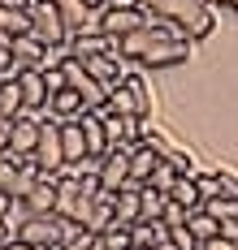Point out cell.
<instances>
[{
	"label": "cell",
	"mask_w": 238,
	"mask_h": 250,
	"mask_svg": "<svg viewBox=\"0 0 238 250\" xmlns=\"http://www.w3.org/2000/svg\"><path fill=\"white\" fill-rule=\"evenodd\" d=\"M100 181L95 177H74V173H56V216L70 225H87L91 207L100 199Z\"/></svg>",
	"instance_id": "cell-1"
},
{
	"label": "cell",
	"mask_w": 238,
	"mask_h": 250,
	"mask_svg": "<svg viewBox=\"0 0 238 250\" xmlns=\"http://www.w3.org/2000/svg\"><path fill=\"white\" fill-rule=\"evenodd\" d=\"M35 164L44 173H61L65 168V151H61V121L52 112H39V143H35Z\"/></svg>",
	"instance_id": "cell-2"
},
{
	"label": "cell",
	"mask_w": 238,
	"mask_h": 250,
	"mask_svg": "<svg viewBox=\"0 0 238 250\" xmlns=\"http://www.w3.org/2000/svg\"><path fill=\"white\" fill-rule=\"evenodd\" d=\"M30 35L39 43H48V48H65L70 43V26L61 22L52 0H35V9H30Z\"/></svg>",
	"instance_id": "cell-3"
},
{
	"label": "cell",
	"mask_w": 238,
	"mask_h": 250,
	"mask_svg": "<svg viewBox=\"0 0 238 250\" xmlns=\"http://www.w3.org/2000/svg\"><path fill=\"white\" fill-rule=\"evenodd\" d=\"M147 22H152L147 9H113V4L100 9V30H104L108 39H126V35H134V30H143Z\"/></svg>",
	"instance_id": "cell-4"
},
{
	"label": "cell",
	"mask_w": 238,
	"mask_h": 250,
	"mask_svg": "<svg viewBox=\"0 0 238 250\" xmlns=\"http://www.w3.org/2000/svg\"><path fill=\"white\" fill-rule=\"evenodd\" d=\"M130 151H134V147H113L104 160H100L95 181H100V190H104V194H117L121 186H130Z\"/></svg>",
	"instance_id": "cell-5"
},
{
	"label": "cell",
	"mask_w": 238,
	"mask_h": 250,
	"mask_svg": "<svg viewBox=\"0 0 238 250\" xmlns=\"http://www.w3.org/2000/svg\"><path fill=\"white\" fill-rule=\"evenodd\" d=\"M61 229H65L61 216H26V225L13 237L26 242V246H61Z\"/></svg>",
	"instance_id": "cell-6"
},
{
	"label": "cell",
	"mask_w": 238,
	"mask_h": 250,
	"mask_svg": "<svg viewBox=\"0 0 238 250\" xmlns=\"http://www.w3.org/2000/svg\"><path fill=\"white\" fill-rule=\"evenodd\" d=\"M35 143H39V117L35 112H22L9 121V155H35Z\"/></svg>",
	"instance_id": "cell-7"
},
{
	"label": "cell",
	"mask_w": 238,
	"mask_h": 250,
	"mask_svg": "<svg viewBox=\"0 0 238 250\" xmlns=\"http://www.w3.org/2000/svg\"><path fill=\"white\" fill-rule=\"evenodd\" d=\"M82 65H87V74L95 78V82H100L104 91L121 86V82H126V74H130V69H126V61H121L117 52H108V56H87Z\"/></svg>",
	"instance_id": "cell-8"
},
{
	"label": "cell",
	"mask_w": 238,
	"mask_h": 250,
	"mask_svg": "<svg viewBox=\"0 0 238 250\" xmlns=\"http://www.w3.org/2000/svg\"><path fill=\"white\" fill-rule=\"evenodd\" d=\"M18 91H22V112H48V82L39 69H22L18 74Z\"/></svg>",
	"instance_id": "cell-9"
},
{
	"label": "cell",
	"mask_w": 238,
	"mask_h": 250,
	"mask_svg": "<svg viewBox=\"0 0 238 250\" xmlns=\"http://www.w3.org/2000/svg\"><path fill=\"white\" fill-rule=\"evenodd\" d=\"M56 13H61V22L70 26V35H87V30H100V13L95 9H87L82 0H52Z\"/></svg>",
	"instance_id": "cell-10"
},
{
	"label": "cell",
	"mask_w": 238,
	"mask_h": 250,
	"mask_svg": "<svg viewBox=\"0 0 238 250\" xmlns=\"http://www.w3.org/2000/svg\"><path fill=\"white\" fill-rule=\"evenodd\" d=\"M22 203L30 216H56V173H39V181L30 186V194Z\"/></svg>",
	"instance_id": "cell-11"
},
{
	"label": "cell",
	"mask_w": 238,
	"mask_h": 250,
	"mask_svg": "<svg viewBox=\"0 0 238 250\" xmlns=\"http://www.w3.org/2000/svg\"><path fill=\"white\" fill-rule=\"evenodd\" d=\"M108 52H117V39H108L104 30H87V35H70V56H108ZM121 56V52H117Z\"/></svg>",
	"instance_id": "cell-12"
},
{
	"label": "cell",
	"mask_w": 238,
	"mask_h": 250,
	"mask_svg": "<svg viewBox=\"0 0 238 250\" xmlns=\"http://www.w3.org/2000/svg\"><path fill=\"white\" fill-rule=\"evenodd\" d=\"M13 61L22 65V69H48V43H39L35 35H18L13 39Z\"/></svg>",
	"instance_id": "cell-13"
},
{
	"label": "cell",
	"mask_w": 238,
	"mask_h": 250,
	"mask_svg": "<svg viewBox=\"0 0 238 250\" xmlns=\"http://www.w3.org/2000/svg\"><path fill=\"white\" fill-rule=\"evenodd\" d=\"M216 22H221V9H216L212 0H204V4L190 13V22L182 26V35L190 39V43H199V39H208L212 30H216Z\"/></svg>",
	"instance_id": "cell-14"
},
{
	"label": "cell",
	"mask_w": 238,
	"mask_h": 250,
	"mask_svg": "<svg viewBox=\"0 0 238 250\" xmlns=\"http://www.w3.org/2000/svg\"><path fill=\"white\" fill-rule=\"evenodd\" d=\"M126 91H130L134 100V117L139 121H152V108H156V100H152V82H147V74H126Z\"/></svg>",
	"instance_id": "cell-15"
},
{
	"label": "cell",
	"mask_w": 238,
	"mask_h": 250,
	"mask_svg": "<svg viewBox=\"0 0 238 250\" xmlns=\"http://www.w3.org/2000/svg\"><path fill=\"white\" fill-rule=\"evenodd\" d=\"M82 125V138H87V155H108V134H104V112H82L78 117Z\"/></svg>",
	"instance_id": "cell-16"
},
{
	"label": "cell",
	"mask_w": 238,
	"mask_h": 250,
	"mask_svg": "<svg viewBox=\"0 0 238 250\" xmlns=\"http://www.w3.org/2000/svg\"><path fill=\"white\" fill-rule=\"evenodd\" d=\"M61 151H65V168H78L87 160V138L78 121H61Z\"/></svg>",
	"instance_id": "cell-17"
},
{
	"label": "cell",
	"mask_w": 238,
	"mask_h": 250,
	"mask_svg": "<svg viewBox=\"0 0 238 250\" xmlns=\"http://www.w3.org/2000/svg\"><path fill=\"white\" fill-rule=\"evenodd\" d=\"M48 112H52L56 121H78L82 112H87V104H82L78 91L65 86V91H52V95H48Z\"/></svg>",
	"instance_id": "cell-18"
},
{
	"label": "cell",
	"mask_w": 238,
	"mask_h": 250,
	"mask_svg": "<svg viewBox=\"0 0 238 250\" xmlns=\"http://www.w3.org/2000/svg\"><path fill=\"white\" fill-rule=\"evenodd\" d=\"M156 168H160V155H156L152 147H143V143H139V147L130 151V181H134V186H147Z\"/></svg>",
	"instance_id": "cell-19"
},
{
	"label": "cell",
	"mask_w": 238,
	"mask_h": 250,
	"mask_svg": "<svg viewBox=\"0 0 238 250\" xmlns=\"http://www.w3.org/2000/svg\"><path fill=\"white\" fill-rule=\"evenodd\" d=\"M22 117V91H18V74H0V121Z\"/></svg>",
	"instance_id": "cell-20"
},
{
	"label": "cell",
	"mask_w": 238,
	"mask_h": 250,
	"mask_svg": "<svg viewBox=\"0 0 238 250\" xmlns=\"http://www.w3.org/2000/svg\"><path fill=\"white\" fill-rule=\"evenodd\" d=\"M169 242V225L165 220H143L134 225V250H160Z\"/></svg>",
	"instance_id": "cell-21"
},
{
	"label": "cell",
	"mask_w": 238,
	"mask_h": 250,
	"mask_svg": "<svg viewBox=\"0 0 238 250\" xmlns=\"http://www.w3.org/2000/svg\"><path fill=\"white\" fill-rule=\"evenodd\" d=\"M113 203H117V225H139V186H121L117 194H113Z\"/></svg>",
	"instance_id": "cell-22"
},
{
	"label": "cell",
	"mask_w": 238,
	"mask_h": 250,
	"mask_svg": "<svg viewBox=\"0 0 238 250\" xmlns=\"http://www.w3.org/2000/svg\"><path fill=\"white\" fill-rule=\"evenodd\" d=\"M165 203H169V194H160L156 186H139V225L143 220H160Z\"/></svg>",
	"instance_id": "cell-23"
},
{
	"label": "cell",
	"mask_w": 238,
	"mask_h": 250,
	"mask_svg": "<svg viewBox=\"0 0 238 250\" xmlns=\"http://www.w3.org/2000/svg\"><path fill=\"white\" fill-rule=\"evenodd\" d=\"M100 250H134V225H113L100 233Z\"/></svg>",
	"instance_id": "cell-24"
},
{
	"label": "cell",
	"mask_w": 238,
	"mask_h": 250,
	"mask_svg": "<svg viewBox=\"0 0 238 250\" xmlns=\"http://www.w3.org/2000/svg\"><path fill=\"white\" fill-rule=\"evenodd\" d=\"M186 229H190V233L199 237V246H204V242H212V237L221 233V220H216V216H208V211L199 207V211H190V220H186Z\"/></svg>",
	"instance_id": "cell-25"
},
{
	"label": "cell",
	"mask_w": 238,
	"mask_h": 250,
	"mask_svg": "<svg viewBox=\"0 0 238 250\" xmlns=\"http://www.w3.org/2000/svg\"><path fill=\"white\" fill-rule=\"evenodd\" d=\"M169 199H173V203H182L186 211H199V207H204V199H199V186H195V177H182V181L169 190Z\"/></svg>",
	"instance_id": "cell-26"
},
{
	"label": "cell",
	"mask_w": 238,
	"mask_h": 250,
	"mask_svg": "<svg viewBox=\"0 0 238 250\" xmlns=\"http://www.w3.org/2000/svg\"><path fill=\"white\" fill-rule=\"evenodd\" d=\"M178 181H182V173H178V168H173L169 160H160V168H156V173H152V181H147V186H156L160 194H169V190H173Z\"/></svg>",
	"instance_id": "cell-27"
},
{
	"label": "cell",
	"mask_w": 238,
	"mask_h": 250,
	"mask_svg": "<svg viewBox=\"0 0 238 250\" xmlns=\"http://www.w3.org/2000/svg\"><path fill=\"white\" fill-rule=\"evenodd\" d=\"M204 211H208V216H216V220H238V203L225 199V194L208 199V203H204Z\"/></svg>",
	"instance_id": "cell-28"
},
{
	"label": "cell",
	"mask_w": 238,
	"mask_h": 250,
	"mask_svg": "<svg viewBox=\"0 0 238 250\" xmlns=\"http://www.w3.org/2000/svg\"><path fill=\"white\" fill-rule=\"evenodd\" d=\"M160 220H165L169 229H182L186 220H190V211H186L182 203H173V199H169V203H165V211H160Z\"/></svg>",
	"instance_id": "cell-29"
},
{
	"label": "cell",
	"mask_w": 238,
	"mask_h": 250,
	"mask_svg": "<svg viewBox=\"0 0 238 250\" xmlns=\"http://www.w3.org/2000/svg\"><path fill=\"white\" fill-rule=\"evenodd\" d=\"M0 74H22V65L13 61V39L0 35Z\"/></svg>",
	"instance_id": "cell-30"
},
{
	"label": "cell",
	"mask_w": 238,
	"mask_h": 250,
	"mask_svg": "<svg viewBox=\"0 0 238 250\" xmlns=\"http://www.w3.org/2000/svg\"><path fill=\"white\" fill-rule=\"evenodd\" d=\"M143 147H152V151H156V155H160V160H165V155L173 151V143H169L165 134H156V129L147 125V129H143Z\"/></svg>",
	"instance_id": "cell-31"
},
{
	"label": "cell",
	"mask_w": 238,
	"mask_h": 250,
	"mask_svg": "<svg viewBox=\"0 0 238 250\" xmlns=\"http://www.w3.org/2000/svg\"><path fill=\"white\" fill-rule=\"evenodd\" d=\"M165 160H169V164H173V168H178L182 177H195V173H199V168H195V160H190V155H186L182 147H173L169 155H165Z\"/></svg>",
	"instance_id": "cell-32"
},
{
	"label": "cell",
	"mask_w": 238,
	"mask_h": 250,
	"mask_svg": "<svg viewBox=\"0 0 238 250\" xmlns=\"http://www.w3.org/2000/svg\"><path fill=\"white\" fill-rule=\"evenodd\" d=\"M169 242H173L178 250H199V237H195L186 225H182V229H169Z\"/></svg>",
	"instance_id": "cell-33"
},
{
	"label": "cell",
	"mask_w": 238,
	"mask_h": 250,
	"mask_svg": "<svg viewBox=\"0 0 238 250\" xmlns=\"http://www.w3.org/2000/svg\"><path fill=\"white\" fill-rule=\"evenodd\" d=\"M195 186H199V199H204V203L221 194V186H216V173H195Z\"/></svg>",
	"instance_id": "cell-34"
},
{
	"label": "cell",
	"mask_w": 238,
	"mask_h": 250,
	"mask_svg": "<svg viewBox=\"0 0 238 250\" xmlns=\"http://www.w3.org/2000/svg\"><path fill=\"white\" fill-rule=\"evenodd\" d=\"M216 186H221V194H225V199L238 203V173H230V168H216Z\"/></svg>",
	"instance_id": "cell-35"
},
{
	"label": "cell",
	"mask_w": 238,
	"mask_h": 250,
	"mask_svg": "<svg viewBox=\"0 0 238 250\" xmlns=\"http://www.w3.org/2000/svg\"><path fill=\"white\" fill-rule=\"evenodd\" d=\"M44 82H48V95L52 91H65V74L61 69H44Z\"/></svg>",
	"instance_id": "cell-36"
},
{
	"label": "cell",
	"mask_w": 238,
	"mask_h": 250,
	"mask_svg": "<svg viewBox=\"0 0 238 250\" xmlns=\"http://www.w3.org/2000/svg\"><path fill=\"white\" fill-rule=\"evenodd\" d=\"M221 237L225 242H238V220H221Z\"/></svg>",
	"instance_id": "cell-37"
},
{
	"label": "cell",
	"mask_w": 238,
	"mask_h": 250,
	"mask_svg": "<svg viewBox=\"0 0 238 250\" xmlns=\"http://www.w3.org/2000/svg\"><path fill=\"white\" fill-rule=\"evenodd\" d=\"M199 250H234V242H225V237L216 233V237H212V242H204V246H199Z\"/></svg>",
	"instance_id": "cell-38"
},
{
	"label": "cell",
	"mask_w": 238,
	"mask_h": 250,
	"mask_svg": "<svg viewBox=\"0 0 238 250\" xmlns=\"http://www.w3.org/2000/svg\"><path fill=\"white\" fill-rule=\"evenodd\" d=\"M9 155V121H0V160Z\"/></svg>",
	"instance_id": "cell-39"
},
{
	"label": "cell",
	"mask_w": 238,
	"mask_h": 250,
	"mask_svg": "<svg viewBox=\"0 0 238 250\" xmlns=\"http://www.w3.org/2000/svg\"><path fill=\"white\" fill-rule=\"evenodd\" d=\"M13 203H18L13 194H4V190H0V216H9V211H13Z\"/></svg>",
	"instance_id": "cell-40"
},
{
	"label": "cell",
	"mask_w": 238,
	"mask_h": 250,
	"mask_svg": "<svg viewBox=\"0 0 238 250\" xmlns=\"http://www.w3.org/2000/svg\"><path fill=\"white\" fill-rule=\"evenodd\" d=\"M0 250H35V246H26V242H18V237H9V242H0Z\"/></svg>",
	"instance_id": "cell-41"
},
{
	"label": "cell",
	"mask_w": 238,
	"mask_h": 250,
	"mask_svg": "<svg viewBox=\"0 0 238 250\" xmlns=\"http://www.w3.org/2000/svg\"><path fill=\"white\" fill-rule=\"evenodd\" d=\"M4 4H9V9H22V13H30V9H35V0H4Z\"/></svg>",
	"instance_id": "cell-42"
},
{
	"label": "cell",
	"mask_w": 238,
	"mask_h": 250,
	"mask_svg": "<svg viewBox=\"0 0 238 250\" xmlns=\"http://www.w3.org/2000/svg\"><path fill=\"white\" fill-rule=\"evenodd\" d=\"M216 9H230V13H238V0H212Z\"/></svg>",
	"instance_id": "cell-43"
},
{
	"label": "cell",
	"mask_w": 238,
	"mask_h": 250,
	"mask_svg": "<svg viewBox=\"0 0 238 250\" xmlns=\"http://www.w3.org/2000/svg\"><path fill=\"white\" fill-rule=\"evenodd\" d=\"M13 233H9V225H4V216H0V242H9Z\"/></svg>",
	"instance_id": "cell-44"
},
{
	"label": "cell",
	"mask_w": 238,
	"mask_h": 250,
	"mask_svg": "<svg viewBox=\"0 0 238 250\" xmlns=\"http://www.w3.org/2000/svg\"><path fill=\"white\" fill-rule=\"evenodd\" d=\"M95 250H100V242H95Z\"/></svg>",
	"instance_id": "cell-45"
},
{
	"label": "cell",
	"mask_w": 238,
	"mask_h": 250,
	"mask_svg": "<svg viewBox=\"0 0 238 250\" xmlns=\"http://www.w3.org/2000/svg\"><path fill=\"white\" fill-rule=\"evenodd\" d=\"M234 250H238V242H234Z\"/></svg>",
	"instance_id": "cell-46"
}]
</instances>
